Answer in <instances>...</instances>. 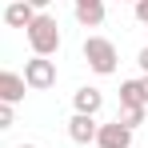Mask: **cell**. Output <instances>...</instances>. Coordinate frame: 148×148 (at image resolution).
Segmentation results:
<instances>
[{
	"instance_id": "obj_6",
	"label": "cell",
	"mask_w": 148,
	"mask_h": 148,
	"mask_svg": "<svg viewBox=\"0 0 148 148\" xmlns=\"http://www.w3.org/2000/svg\"><path fill=\"white\" fill-rule=\"evenodd\" d=\"M96 116H84V112H72V120H68V136H72L76 144H92L96 140Z\"/></svg>"
},
{
	"instance_id": "obj_8",
	"label": "cell",
	"mask_w": 148,
	"mask_h": 148,
	"mask_svg": "<svg viewBox=\"0 0 148 148\" xmlns=\"http://www.w3.org/2000/svg\"><path fill=\"white\" fill-rule=\"evenodd\" d=\"M32 16H36V8L28 0H8V8H4V24L8 28H28Z\"/></svg>"
},
{
	"instance_id": "obj_4",
	"label": "cell",
	"mask_w": 148,
	"mask_h": 148,
	"mask_svg": "<svg viewBox=\"0 0 148 148\" xmlns=\"http://www.w3.org/2000/svg\"><path fill=\"white\" fill-rule=\"evenodd\" d=\"M96 148H132V128H124L120 120L112 124H100L96 128V140H92Z\"/></svg>"
},
{
	"instance_id": "obj_7",
	"label": "cell",
	"mask_w": 148,
	"mask_h": 148,
	"mask_svg": "<svg viewBox=\"0 0 148 148\" xmlns=\"http://www.w3.org/2000/svg\"><path fill=\"white\" fill-rule=\"evenodd\" d=\"M72 104H76V112H84V116H96L100 108H104V92H100V88H92V84H84V88H76Z\"/></svg>"
},
{
	"instance_id": "obj_12",
	"label": "cell",
	"mask_w": 148,
	"mask_h": 148,
	"mask_svg": "<svg viewBox=\"0 0 148 148\" xmlns=\"http://www.w3.org/2000/svg\"><path fill=\"white\" fill-rule=\"evenodd\" d=\"M12 124H16V108H12V104H0V132L12 128Z\"/></svg>"
},
{
	"instance_id": "obj_19",
	"label": "cell",
	"mask_w": 148,
	"mask_h": 148,
	"mask_svg": "<svg viewBox=\"0 0 148 148\" xmlns=\"http://www.w3.org/2000/svg\"><path fill=\"white\" fill-rule=\"evenodd\" d=\"M120 4H124V0H120ZM132 4H136V0H132Z\"/></svg>"
},
{
	"instance_id": "obj_3",
	"label": "cell",
	"mask_w": 148,
	"mask_h": 148,
	"mask_svg": "<svg viewBox=\"0 0 148 148\" xmlns=\"http://www.w3.org/2000/svg\"><path fill=\"white\" fill-rule=\"evenodd\" d=\"M24 84L32 88V92L52 88V84H56V60H48V56H32V60H24Z\"/></svg>"
},
{
	"instance_id": "obj_14",
	"label": "cell",
	"mask_w": 148,
	"mask_h": 148,
	"mask_svg": "<svg viewBox=\"0 0 148 148\" xmlns=\"http://www.w3.org/2000/svg\"><path fill=\"white\" fill-rule=\"evenodd\" d=\"M136 64H140V68H144V76H148V44L140 48V56H136Z\"/></svg>"
},
{
	"instance_id": "obj_9",
	"label": "cell",
	"mask_w": 148,
	"mask_h": 148,
	"mask_svg": "<svg viewBox=\"0 0 148 148\" xmlns=\"http://www.w3.org/2000/svg\"><path fill=\"white\" fill-rule=\"evenodd\" d=\"M76 20L84 28H100L104 24V4H76Z\"/></svg>"
},
{
	"instance_id": "obj_10",
	"label": "cell",
	"mask_w": 148,
	"mask_h": 148,
	"mask_svg": "<svg viewBox=\"0 0 148 148\" xmlns=\"http://www.w3.org/2000/svg\"><path fill=\"white\" fill-rule=\"evenodd\" d=\"M120 108H144L140 80H124V84H120Z\"/></svg>"
},
{
	"instance_id": "obj_1",
	"label": "cell",
	"mask_w": 148,
	"mask_h": 148,
	"mask_svg": "<svg viewBox=\"0 0 148 148\" xmlns=\"http://www.w3.org/2000/svg\"><path fill=\"white\" fill-rule=\"evenodd\" d=\"M28 44H32V56H52V52L60 48V24H56V16L48 12H36L32 16V24L24 28Z\"/></svg>"
},
{
	"instance_id": "obj_13",
	"label": "cell",
	"mask_w": 148,
	"mask_h": 148,
	"mask_svg": "<svg viewBox=\"0 0 148 148\" xmlns=\"http://www.w3.org/2000/svg\"><path fill=\"white\" fill-rule=\"evenodd\" d=\"M136 20L148 24V0H136Z\"/></svg>"
},
{
	"instance_id": "obj_2",
	"label": "cell",
	"mask_w": 148,
	"mask_h": 148,
	"mask_svg": "<svg viewBox=\"0 0 148 148\" xmlns=\"http://www.w3.org/2000/svg\"><path fill=\"white\" fill-rule=\"evenodd\" d=\"M84 60H88V68L96 76H112L116 72V44L108 40V36H88L84 40Z\"/></svg>"
},
{
	"instance_id": "obj_5",
	"label": "cell",
	"mask_w": 148,
	"mask_h": 148,
	"mask_svg": "<svg viewBox=\"0 0 148 148\" xmlns=\"http://www.w3.org/2000/svg\"><path fill=\"white\" fill-rule=\"evenodd\" d=\"M24 92H28V84H24V76L20 72H0V104H20L24 100Z\"/></svg>"
},
{
	"instance_id": "obj_11",
	"label": "cell",
	"mask_w": 148,
	"mask_h": 148,
	"mask_svg": "<svg viewBox=\"0 0 148 148\" xmlns=\"http://www.w3.org/2000/svg\"><path fill=\"white\" fill-rule=\"evenodd\" d=\"M144 116H148V108H120V116H116V120H120L124 128H132V132H136V128L144 124Z\"/></svg>"
},
{
	"instance_id": "obj_15",
	"label": "cell",
	"mask_w": 148,
	"mask_h": 148,
	"mask_svg": "<svg viewBox=\"0 0 148 148\" xmlns=\"http://www.w3.org/2000/svg\"><path fill=\"white\" fill-rule=\"evenodd\" d=\"M140 96H144V108H148V76H140Z\"/></svg>"
},
{
	"instance_id": "obj_18",
	"label": "cell",
	"mask_w": 148,
	"mask_h": 148,
	"mask_svg": "<svg viewBox=\"0 0 148 148\" xmlns=\"http://www.w3.org/2000/svg\"><path fill=\"white\" fill-rule=\"evenodd\" d=\"M16 148H36V144H16Z\"/></svg>"
},
{
	"instance_id": "obj_17",
	"label": "cell",
	"mask_w": 148,
	"mask_h": 148,
	"mask_svg": "<svg viewBox=\"0 0 148 148\" xmlns=\"http://www.w3.org/2000/svg\"><path fill=\"white\" fill-rule=\"evenodd\" d=\"M76 4H104V0H76Z\"/></svg>"
},
{
	"instance_id": "obj_16",
	"label": "cell",
	"mask_w": 148,
	"mask_h": 148,
	"mask_svg": "<svg viewBox=\"0 0 148 148\" xmlns=\"http://www.w3.org/2000/svg\"><path fill=\"white\" fill-rule=\"evenodd\" d=\"M28 4H32V8H36V12H40V8H48L52 0H28Z\"/></svg>"
}]
</instances>
